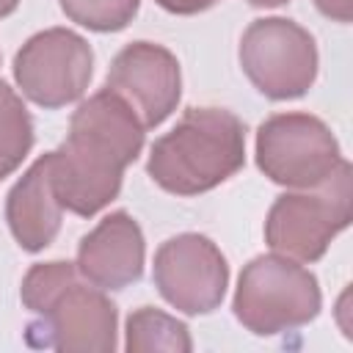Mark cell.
<instances>
[{"label": "cell", "mask_w": 353, "mask_h": 353, "mask_svg": "<svg viewBox=\"0 0 353 353\" xmlns=\"http://www.w3.org/2000/svg\"><path fill=\"white\" fill-rule=\"evenodd\" d=\"M61 212H63V207L52 190L50 160L44 154L11 188L8 204H6V218H8L14 240L25 251H41L55 240V234L61 229Z\"/></svg>", "instance_id": "cell-12"}, {"label": "cell", "mask_w": 353, "mask_h": 353, "mask_svg": "<svg viewBox=\"0 0 353 353\" xmlns=\"http://www.w3.org/2000/svg\"><path fill=\"white\" fill-rule=\"evenodd\" d=\"M256 163L279 185L314 188L342 163L331 130L309 113L270 116L256 132Z\"/></svg>", "instance_id": "cell-7"}, {"label": "cell", "mask_w": 353, "mask_h": 353, "mask_svg": "<svg viewBox=\"0 0 353 353\" xmlns=\"http://www.w3.org/2000/svg\"><path fill=\"white\" fill-rule=\"evenodd\" d=\"M226 281V259L204 234L171 237L154 254V284L160 295L185 314L212 312L223 301Z\"/></svg>", "instance_id": "cell-9"}, {"label": "cell", "mask_w": 353, "mask_h": 353, "mask_svg": "<svg viewBox=\"0 0 353 353\" xmlns=\"http://www.w3.org/2000/svg\"><path fill=\"white\" fill-rule=\"evenodd\" d=\"M350 223V163H339L331 176L306 193H284L268 212V245L295 262H314L328 243Z\"/></svg>", "instance_id": "cell-5"}, {"label": "cell", "mask_w": 353, "mask_h": 353, "mask_svg": "<svg viewBox=\"0 0 353 353\" xmlns=\"http://www.w3.org/2000/svg\"><path fill=\"white\" fill-rule=\"evenodd\" d=\"M251 6H281V3H287V0H248Z\"/></svg>", "instance_id": "cell-19"}, {"label": "cell", "mask_w": 353, "mask_h": 353, "mask_svg": "<svg viewBox=\"0 0 353 353\" xmlns=\"http://www.w3.org/2000/svg\"><path fill=\"white\" fill-rule=\"evenodd\" d=\"M33 146V121L22 99L0 80V179L17 171Z\"/></svg>", "instance_id": "cell-14"}, {"label": "cell", "mask_w": 353, "mask_h": 353, "mask_svg": "<svg viewBox=\"0 0 353 353\" xmlns=\"http://www.w3.org/2000/svg\"><path fill=\"white\" fill-rule=\"evenodd\" d=\"M17 3H19V0H0V17L11 14V11L17 8Z\"/></svg>", "instance_id": "cell-18"}, {"label": "cell", "mask_w": 353, "mask_h": 353, "mask_svg": "<svg viewBox=\"0 0 353 353\" xmlns=\"http://www.w3.org/2000/svg\"><path fill=\"white\" fill-rule=\"evenodd\" d=\"M157 3L171 14H199L210 6H215L218 0H157Z\"/></svg>", "instance_id": "cell-17"}, {"label": "cell", "mask_w": 353, "mask_h": 353, "mask_svg": "<svg viewBox=\"0 0 353 353\" xmlns=\"http://www.w3.org/2000/svg\"><path fill=\"white\" fill-rule=\"evenodd\" d=\"M243 163V121L223 108H188L176 127L154 141L146 171L163 190L196 196L234 176Z\"/></svg>", "instance_id": "cell-3"}, {"label": "cell", "mask_w": 353, "mask_h": 353, "mask_svg": "<svg viewBox=\"0 0 353 353\" xmlns=\"http://www.w3.org/2000/svg\"><path fill=\"white\" fill-rule=\"evenodd\" d=\"M77 273L99 290H121L143 273V234L127 212L102 218L77 248Z\"/></svg>", "instance_id": "cell-11"}, {"label": "cell", "mask_w": 353, "mask_h": 353, "mask_svg": "<svg viewBox=\"0 0 353 353\" xmlns=\"http://www.w3.org/2000/svg\"><path fill=\"white\" fill-rule=\"evenodd\" d=\"M141 0H61L63 14L88 30H121Z\"/></svg>", "instance_id": "cell-15"}, {"label": "cell", "mask_w": 353, "mask_h": 353, "mask_svg": "<svg viewBox=\"0 0 353 353\" xmlns=\"http://www.w3.org/2000/svg\"><path fill=\"white\" fill-rule=\"evenodd\" d=\"M179 63L176 58L152 41H135L124 47L110 72L105 88L121 97L143 127H157L179 102Z\"/></svg>", "instance_id": "cell-10"}, {"label": "cell", "mask_w": 353, "mask_h": 353, "mask_svg": "<svg viewBox=\"0 0 353 353\" xmlns=\"http://www.w3.org/2000/svg\"><path fill=\"white\" fill-rule=\"evenodd\" d=\"M91 66L94 52L83 36L66 28H50L22 44L14 58V77L30 102L61 108L83 97Z\"/></svg>", "instance_id": "cell-8"}, {"label": "cell", "mask_w": 353, "mask_h": 353, "mask_svg": "<svg viewBox=\"0 0 353 353\" xmlns=\"http://www.w3.org/2000/svg\"><path fill=\"white\" fill-rule=\"evenodd\" d=\"M22 303L36 314L28 342L63 353H108L116 347V306L99 287L80 281L77 265L47 262L28 270Z\"/></svg>", "instance_id": "cell-2"}, {"label": "cell", "mask_w": 353, "mask_h": 353, "mask_svg": "<svg viewBox=\"0 0 353 353\" xmlns=\"http://www.w3.org/2000/svg\"><path fill=\"white\" fill-rule=\"evenodd\" d=\"M317 279L295 259L281 254L256 256L240 273V284L234 292V314L248 331L259 336L281 334L306 325L317 317Z\"/></svg>", "instance_id": "cell-4"}, {"label": "cell", "mask_w": 353, "mask_h": 353, "mask_svg": "<svg viewBox=\"0 0 353 353\" xmlns=\"http://www.w3.org/2000/svg\"><path fill=\"white\" fill-rule=\"evenodd\" d=\"M143 130L135 110L113 91L88 97L74 110L66 141L47 154L61 207L88 218L110 204L124 168L143 146Z\"/></svg>", "instance_id": "cell-1"}, {"label": "cell", "mask_w": 353, "mask_h": 353, "mask_svg": "<svg viewBox=\"0 0 353 353\" xmlns=\"http://www.w3.org/2000/svg\"><path fill=\"white\" fill-rule=\"evenodd\" d=\"M240 63L248 80L265 97L295 99L314 83L317 47L309 30H303L292 19H256L243 33Z\"/></svg>", "instance_id": "cell-6"}, {"label": "cell", "mask_w": 353, "mask_h": 353, "mask_svg": "<svg viewBox=\"0 0 353 353\" xmlns=\"http://www.w3.org/2000/svg\"><path fill=\"white\" fill-rule=\"evenodd\" d=\"M314 3L325 17H331L336 22H350V17H353V0H314Z\"/></svg>", "instance_id": "cell-16"}, {"label": "cell", "mask_w": 353, "mask_h": 353, "mask_svg": "<svg viewBox=\"0 0 353 353\" xmlns=\"http://www.w3.org/2000/svg\"><path fill=\"white\" fill-rule=\"evenodd\" d=\"M124 347L130 353H149V350L188 353L193 347V342H190V334H188L185 323H179L176 317H171V314H165L160 309L141 306L127 320V342H124Z\"/></svg>", "instance_id": "cell-13"}]
</instances>
